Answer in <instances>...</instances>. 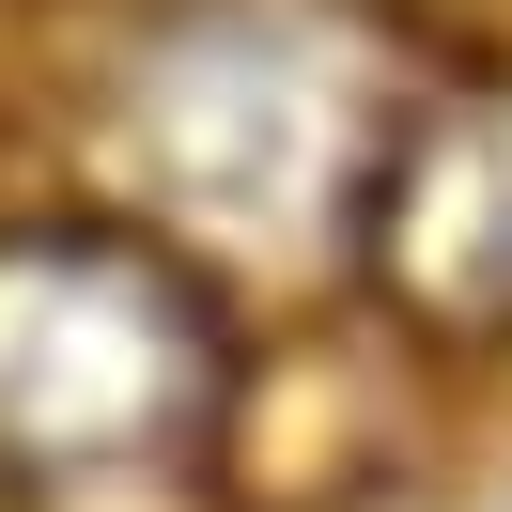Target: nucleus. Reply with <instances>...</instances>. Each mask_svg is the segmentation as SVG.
I'll list each match as a JSON object with an SVG mask.
<instances>
[{
    "label": "nucleus",
    "mask_w": 512,
    "mask_h": 512,
    "mask_svg": "<svg viewBox=\"0 0 512 512\" xmlns=\"http://www.w3.org/2000/svg\"><path fill=\"white\" fill-rule=\"evenodd\" d=\"M233 419V326L187 249L125 218L0 233V481H140Z\"/></svg>",
    "instance_id": "obj_1"
},
{
    "label": "nucleus",
    "mask_w": 512,
    "mask_h": 512,
    "mask_svg": "<svg viewBox=\"0 0 512 512\" xmlns=\"http://www.w3.org/2000/svg\"><path fill=\"white\" fill-rule=\"evenodd\" d=\"M357 249L404 311L435 326H512V78L419 109L373 156V202H357Z\"/></svg>",
    "instance_id": "obj_2"
}]
</instances>
